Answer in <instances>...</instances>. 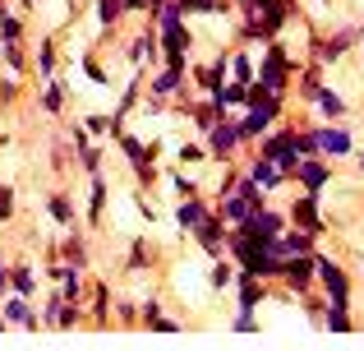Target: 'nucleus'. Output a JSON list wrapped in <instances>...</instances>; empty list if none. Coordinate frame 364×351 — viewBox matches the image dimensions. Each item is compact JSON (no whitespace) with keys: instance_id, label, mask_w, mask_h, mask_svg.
<instances>
[{"instance_id":"f257e3e1","label":"nucleus","mask_w":364,"mask_h":351,"mask_svg":"<svg viewBox=\"0 0 364 351\" xmlns=\"http://www.w3.org/2000/svg\"><path fill=\"white\" fill-rule=\"evenodd\" d=\"M295 70H300V56H295L282 37H272V42H263V56H258V65H254V83H263L272 98H291Z\"/></svg>"},{"instance_id":"f03ea898","label":"nucleus","mask_w":364,"mask_h":351,"mask_svg":"<svg viewBox=\"0 0 364 351\" xmlns=\"http://www.w3.org/2000/svg\"><path fill=\"white\" fill-rule=\"evenodd\" d=\"M254 153H258V157H267L277 172L291 180V176H295V167H300V139H295V120H291V116L277 120V125L254 144Z\"/></svg>"},{"instance_id":"7ed1b4c3","label":"nucleus","mask_w":364,"mask_h":351,"mask_svg":"<svg viewBox=\"0 0 364 351\" xmlns=\"http://www.w3.org/2000/svg\"><path fill=\"white\" fill-rule=\"evenodd\" d=\"M314 282H318V291H323V300H328V305L355 310V287H350V273L341 268L332 254L314 250Z\"/></svg>"},{"instance_id":"20e7f679","label":"nucleus","mask_w":364,"mask_h":351,"mask_svg":"<svg viewBox=\"0 0 364 351\" xmlns=\"http://www.w3.org/2000/svg\"><path fill=\"white\" fill-rule=\"evenodd\" d=\"M286 116H291V98H263V102H249L245 111H235L240 135H245V148H254L258 139H263L277 120H286Z\"/></svg>"},{"instance_id":"39448f33","label":"nucleus","mask_w":364,"mask_h":351,"mask_svg":"<svg viewBox=\"0 0 364 351\" xmlns=\"http://www.w3.org/2000/svg\"><path fill=\"white\" fill-rule=\"evenodd\" d=\"M203 148H208V162H240L245 153V135H240V120L235 116H222L213 130L203 135Z\"/></svg>"},{"instance_id":"423d86ee","label":"nucleus","mask_w":364,"mask_h":351,"mask_svg":"<svg viewBox=\"0 0 364 351\" xmlns=\"http://www.w3.org/2000/svg\"><path fill=\"white\" fill-rule=\"evenodd\" d=\"M116 144H120V153H124V167L134 172V185H139V189H152V185H157V162H152L157 144H143L139 135H129V130H124Z\"/></svg>"},{"instance_id":"0eeeda50","label":"nucleus","mask_w":364,"mask_h":351,"mask_svg":"<svg viewBox=\"0 0 364 351\" xmlns=\"http://www.w3.org/2000/svg\"><path fill=\"white\" fill-rule=\"evenodd\" d=\"M286 226H291V222H286V208H277V204H263L258 213H249L245 222H235L231 231H240L245 241H258V245H267V241H277V236H282Z\"/></svg>"},{"instance_id":"6e6552de","label":"nucleus","mask_w":364,"mask_h":351,"mask_svg":"<svg viewBox=\"0 0 364 351\" xmlns=\"http://www.w3.org/2000/svg\"><path fill=\"white\" fill-rule=\"evenodd\" d=\"M355 125L350 120H318V153L328 157V162H346V157H355Z\"/></svg>"},{"instance_id":"1a4fd4ad","label":"nucleus","mask_w":364,"mask_h":351,"mask_svg":"<svg viewBox=\"0 0 364 351\" xmlns=\"http://www.w3.org/2000/svg\"><path fill=\"white\" fill-rule=\"evenodd\" d=\"M350 46H360V28L341 23L337 33H328V37H314V42H309V56H304V61H318L323 70H328V65L346 61V56H350Z\"/></svg>"},{"instance_id":"9d476101","label":"nucleus","mask_w":364,"mask_h":351,"mask_svg":"<svg viewBox=\"0 0 364 351\" xmlns=\"http://www.w3.org/2000/svg\"><path fill=\"white\" fill-rule=\"evenodd\" d=\"M337 180V162H328V157H300V167H295L291 185L300 189V194H314V199H328V185Z\"/></svg>"},{"instance_id":"9b49d317","label":"nucleus","mask_w":364,"mask_h":351,"mask_svg":"<svg viewBox=\"0 0 364 351\" xmlns=\"http://www.w3.org/2000/svg\"><path fill=\"white\" fill-rule=\"evenodd\" d=\"M286 222L291 226H300V231H309V236H328V217H323V199H314V194H295L291 204H286Z\"/></svg>"},{"instance_id":"f8f14e48","label":"nucleus","mask_w":364,"mask_h":351,"mask_svg":"<svg viewBox=\"0 0 364 351\" xmlns=\"http://www.w3.org/2000/svg\"><path fill=\"white\" fill-rule=\"evenodd\" d=\"M277 287L291 291V296H304V291L318 287V282H314V254H286L282 273H277Z\"/></svg>"},{"instance_id":"ddd939ff","label":"nucleus","mask_w":364,"mask_h":351,"mask_svg":"<svg viewBox=\"0 0 364 351\" xmlns=\"http://www.w3.org/2000/svg\"><path fill=\"white\" fill-rule=\"evenodd\" d=\"M226 236H231V226H226L222 217H217V208H213V213H208L203 222L189 231V241H194V245H198V254L213 263V259H222V254H226Z\"/></svg>"},{"instance_id":"4468645a","label":"nucleus","mask_w":364,"mask_h":351,"mask_svg":"<svg viewBox=\"0 0 364 351\" xmlns=\"http://www.w3.org/2000/svg\"><path fill=\"white\" fill-rule=\"evenodd\" d=\"M148 98H161V102H176V98H189V74L185 70H171V65H157V70L148 74Z\"/></svg>"},{"instance_id":"2eb2a0df","label":"nucleus","mask_w":364,"mask_h":351,"mask_svg":"<svg viewBox=\"0 0 364 351\" xmlns=\"http://www.w3.org/2000/svg\"><path fill=\"white\" fill-rule=\"evenodd\" d=\"M0 315H5V324H9V328H23V333H42V310H37L28 296H14V291H9V296L0 300Z\"/></svg>"},{"instance_id":"dca6fc26","label":"nucleus","mask_w":364,"mask_h":351,"mask_svg":"<svg viewBox=\"0 0 364 351\" xmlns=\"http://www.w3.org/2000/svg\"><path fill=\"white\" fill-rule=\"evenodd\" d=\"M55 259H60V263H70V268H79V273H92L88 231H83V226H70V231H65V241L55 245Z\"/></svg>"},{"instance_id":"f3484780","label":"nucleus","mask_w":364,"mask_h":351,"mask_svg":"<svg viewBox=\"0 0 364 351\" xmlns=\"http://www.w3.org/2000/svg\"><path fill=\"white\" fill-rule=\"evenodd\" d=\"M70 93H74V83H65L60 74L42 79V83H37V111H46V116L60 120V116H65V102H70Z\"/></svg>"},{"instance_id":"a211bd4d","label":"nucleus","mask_w":364,"mask_h":351,"mask_svg":"<svg viewBox=\"0 0 364 351\" xmlns=\"http://www.w3.org/2000/svg\"><path fill=\"white\" fill-rule=\"evenodd\" d=\"M222 116H231V111H226L217 98H189V102H185V120L198 130V139H203V135H208V130H213Z\"/></svg>"},{"instance_id":"6ab92c4d","label":"nucleus","mask_w":364,"mask_h":351,"mask_svg":"<svg viewBox=\"0 0 364 351\" xmlns=\"http://www.w3.org/2000/svg\"><path fill=\"white\" fill-rule=\"evenodd\" d=\"M107 204H111V180H107V172L88 176V213H83V222H88L92 231H102V222H107Z\"/></svg>"},{"instance_id":"aec40b11","label":"nucleus","mask_w":364,"mask_h":351,"mask_svg":"<svg viewBox=\"0 0 364 351\" xmlns=\"http://www.w3.org/2000/svg\"><path fill=\"white\" fill-rule=\"evenodd\" d=\"M235 310L240 315H258V305L272 300V282H258V278H235Z\"/></svg>"},{"instance_id":"412c9836","label":"nucleus","mask_w":364,"mask_h":351,"mask_svg":"<svg viewBox=\"0 0 364 351\" xmlns=\"http://www.w3.org/2000/svg\"><path fill=\"white\" fill-rule=\"evenodd\" d=\"M111 287L102 278H88V296H83V305H88V324L92 328H111Z\"/></svg>"},{"instance_id":"4be33fe9","label":"nucleus","mask_w":364,"mask_h":351,"mask_svg":"<svg viewBox=\"0 0 364 351\" xmlns=\"http://www.w3.org/2000/svg\"><path fill=\"white\" fill-rule=\"evenodd\" d=\"M208 213H213V199H208V194H194V199H176V208H171V222H176L180 231L189 236V231H194V226L203 222Z\"/></svg>"},{"instance_id":"5701e85b","label":"nucleus","mask_w":364,"mask_h":351,"mask_svg":"<svg viewBox=\"0 0 364 351\" xmlns=\"http://www.w3.org/2000/svg\"><path fill=\"white\" fill-rule=\"evenodd\" d=\"M323 83H328V70H323L318 61H300V70H295V83H291V93L304 102V107H309V102H314V93H318Z\"/></svg>"},{"instance_id":"b1692460","label":"nucleus","mask_w":364,"mask_h":351,"mask_svg":"<svg viewBox=\"0 0 364 351\" xmlns=\"http://www.w3.org/2000/svg\"><path fill=\"white\" fill-rule=\"evenodd\" d=\"M245 176L254 180V185L263 189V194H277V189H286V185H291V180H286L282 172H277V167L267 162V157H258V153H254V157L245 162Z\"/></svg>"},{"instance_id":"393cba45","label":"nucleus","mask_w":364,"mask_h":351,"mask_svg":"<svg viewBox=\"0 0 364 351\" xmlns=\"http://www.w3.org/2000/svg\"><path fill=\"white\" fill-rule=\"evenodd\" d=\"M314 111H318V120H350V102L341 98L332 83H323L318 93H314V102H309Z\"/></svg>"},{"instance_id":"a878e982","label":"nucleus","mask_w":364,"mask_h":351,"mask_svg":"<svg viewBox=\"0 0 364 351\" xmlns=\"http://www.w3.org/2000/svg\"><path fill=\"white\" fill-rule=\"evenodd\" d=\"M46 213H51V222L60 226V231L79 226V208H74V194H70V189H51V194H46Z\"/></svg>"},{"instance_id":"bb28decb","label":"nucleus","mask_w":364,"mask_h":351,"mask_svg":"<svg viewBox=\"0 0 364 351\" xmlns=\"http://www.w3.org/2000/svg\"><path fill=\"white\" fill-rule=\"evenodd\" d=\"M55 291H60L65 300H74V305H83V296H88V273H79V268L65 263L60 278H55Z\"/></svg>"},{"instance_id":"cd10ccee","label":"nucleus","mask_w":364,"mask_h":351,"mask_svg":"<svg viewBox=\"0 0 364 351\" xmlns=\"http://www.w3.org/2000/svg\"><path fill=\"white\" fill-rule=\"evenodd\" d=\"M148 23L157 28V33H171V28L189 23V14H185V5H180V0H161V5L148 14Z\"/></svg>"},{"instance_id":"c85d7f7f","label":"nucleus","mask_w":364,"mask_h":351,"mask_svg":"<svg viewBox=\"0 0 364 351\" xmlns=\"http://www.w3.org/2000/svg\"><path fill=\"white\" fill-rule=\"evenodd\" d=\"M9 291H14V296H28V300L37 296V268L28 259L9 263Z\"/></svg>"},{"instance_id":"c756f323","label":"nucleus","mask_w":364,"mask_h":351,"mask_svg":"<svg viewBox=\"0 0 364 351\" xmlns=\"http://www.w3.org/2000/svg\"><path fill=\"white\" fill-rule=\"evenodd\" d=\"M74 162H79L83 176H97L102 162H107V139H92V144H83L79 153H74Z\"/></svg>"},{"instance_id":"7c9ffc66","label":"nucleus","mask_w":364,"mask_h":351,"mask_svg":"<svg viewBox=\"0 0 364 351\" xmlns=\"http://www.w3.org/2000/svg\"><path fill=\"white\" fill-rule=\"evenodd\" d=\"M208 291H231L235 287V263L231 259H226V254H222V259H213V263H208Z\"/></svg>"},{"instance_id":"2f4dec72","label":"nucleus","mask_w":364,"mask_h":351,"mask_svg":"<svg viewBox=\"0 0 364 351\" xmlns=\"http://www.w3.org/2000/svg\"><path fill=\"white\" fill-rule=\"evenodd\" d=\"M33 70H37V79H51V74H60V46L46 37L42 46H37V56H33Z\"/></svg>"},{"instance_id":"473e14b6","label":"nucleus","mask_w":364,"mask_h":351,"mask_svg":"<svg viewBox=\"0 0 364 351\" xmlns=\"http://www.w3.org/2000/svg\"><path fill=\"white\" fill-rule=\"evenodd\" d=\"M282 250L286 254H314V250H318V236L300 231V226H286V231H282Z\"/></svg>"},{"instance_id":"72a5a7b5","label":"nucleus","mask_w":364,"mask_h":351,"mask_svg":"<svg viewBox=\"0 0 364 351\" xmlns=\"http://www.w3.org/2000/svg\"><path fill=\"white\" fill-rule=\"evenodd\" d=\"M213 98H217V102H222V107L235 116V111H245V102H249V83H231V79H226L222 88L213 93Z\"/></svg>"},{"instance_id":"f704fd0d","label":"nucleus","mask_w":364,"mask_h":351,"mask_svg":"<svg viewBox=\"0 0 364 351\" xmlns=\"http://www.w3.org/2000/svg\"><path fill=\"white\" fill-rule=\"evenodd\" d=\"M231 83H254V56L245 46H231V70H226Z\"/></svg>"},{"instance_id":"c9c22d12","label":"nucleus","mask_w":364,"mask_h":351,"mask_svg":"<svg viewBox=\"0 0 364 351\" xmlns=\"http://www.w3.org/2000/svg\"><path fill=\"white\" fill-rule=\"evenodd\" d=\"M148 259H152V241L148 236H134V245H129V259H124V273H148Z\"/></svg>"},{"instance_id":"e433bc0d","label":"nucleus","mask_w":364,"mask_h":351,"mask_svg":"<svg viewBox=\"0 0 364 351\" xmlns=\"http://www.w3.org/2000/svg\"><path fill=\"white\" fill-rule=\"evenodd\" d=\"M323 333H350L355 328V310H337V305H328L323 310Z\"/></svg>"},{"instance_id":"4c0bfd02","label":"nucleus","mask_w":364,"mask_h":351,"mask_svg":"<svg viewBox=\"0 0 364 351\" xmlns=\"http://www.w3.org/2000/svg\"><path fill=\"white\" fill-rule=\"evenodd\" d=\"M0 65H5L14 79H23L28 70H33V56L23 51V42H14V46H5V56H0Z\"/></svg>"},{"instance_id":"58836bf2","label":"nucleus","mask_w":364,"mask_h":351,"mask_svg":"<svg viewBox=\"0 0 364 351\" xmlns=\"http://www.w3.org/2000/svg\"><path fill=\"white\" fill-rule=\"evenodd\" d=\"M124 19H129V14H124L120 0H97V23H102V33H116Z\"/></svg>"},{"instance_id":"ea45409f","label":"nucleus","mask_w":364,"mask_h":351,"mask_svg":"<svg viewBox=\"0 0 364 351\" xmlns=\"http://www.w3.org/2000/svg\"><path fill=\"white\" fill-rule=\"evenodd\" d=\"M111 324H120V328H139V300H129V296L111 300Z\"/></svg>"},{"instance_id":"a19ab883","label":"nucleus","mask_w":364,"mask_h":351,"mask_svg":"<svg viewBox=\"0 0 364 351\" xmlns=\"http://www.w3.org/2000/svg\"><path fill=\"white\" fill-rule=\"evenodd\" d=\"M171 189H176V199H194V194H208V189L198 185V176H189L185 167H176V172H171Z\"/></svg>"},{"instance_id":"79ce46f5","label":"nucleus","mask_w":364,"mask_h":351,"mask_svg":"<svg viewBox=\"0 0 364 351\" xmlns=\"http://www.w3.org/2000/svg\"><path fill=\"white\" fill-rule=\"evenodd\" d=\"M83 324H88V310L74 305V300H65L60 315H55V328H60V333H70V328H83Z\"/></svg>"},{"instance_id":"37998d69","label":"nucleus","mask_w":364,"mask_h":351,"mask_svg":"<svg viewBox=\"0 0 364 351\" xmlns=\"http://www.w3.org/2000/svg\"><path fill=\"white\" fill-rule=\"evenodd\" d=\"M295 300H300V310H304V319H309V324H314V328H318V324H323V310H328V300H323V291H318V287H314V291H304V296H295Z\"/></svg>"},{"instance_id":"c03bdc74","label":"nucleus","mask_w":364,"mask_h":351,"mask_svg":"<svg viewBox=\"0 0 364 351\" xmlns=\"http://www.w3.org/2000/svg\"><path fill=\"white\" fill-rule=\"evenodd\" d=\"M185 14H198V19H213V14H231V0H180Z\"/></svg>"},{"instance_id":"a18cd8bd","label":"nucleus","mask_w":364,"mask_h":351,"mask_svg":"<svg viewBox=\"0 0 364 351\" xmlns=\"http://www.w3.org/2000/svg\"><path fill=\"white\" fill-rule=\"evenodd\" d=\"M0 42H5V46L23 42V23H18V14H14V9H5V5H0Z\"/></svg>"},{"instance_id":"49530a36","label":"nucleus","mask_w":364,"mask_h":351,"mask_svg":"<svg viewBox=\"0 0 364 351\" xmlns=\"http://www.w3.org/2000/svg\"><path fill=\"white\" fill-rule=\"evenodd\" d=\"M203 162H208L203 139H198V144H180V148H176V167H203Z\"/></svg>"},{"instance_id":"de8ad7c7","label":"nucleus","mask_w":364,"mask_h":351,"mask_svg":"<svg viewBox=\"0 0 364 351\" xmlns=\"http://www.w3.org/2000/svg\"><path fill=\"white\" fill-rule=\"evenodd\" d=\"M60 305H65V296L55 291V282H51V291H46L42 305H37V310H42V328H55V315H60Z\"/></svg>"},{"instance_id":"09e8293b","label":"nucleus","mask_w":364,"mask_h":351,"mask_svg":"<svg viewBox=\"0 0 364 351\" xmlns=\"http://www.w3.org/2000/svg\"><path fill=\"white\" fill-rule=\"evenodd\" d=\"M83 130H88L92 139H111V111H88V116H83Z\"/></svg>"},{"instance_id":"8fccbe9b","label":"nucleus","mask_w":364,"mask_h":351,"mask_svg":"<svg viewBox=\"0 0 364 351\" xmlns=\"http://www.w3.org/2000/svg\"><path fill=\"white\" fill-rule=\"evenodd\" d=\"M65 144H70L74 153H79L83 144H92V135H88V130H83V120H70V125H65Z\"/></svg>"},{"instance_id":"3c124183","label":"nucleus","mask_w":364,"mask_h":351,"mask_svg":"<svg viewBox=\"0 0 364 351\" xmlns=\"http://www.w3.org/2000/svg\"><path fill=\"white\" fill-rule=\"evenodd\" d=\"M14 213H18L14 185H0V222H14Z\"/></svg>"},{"instance_id":"603ef678","label":"nucleus","mask_w":364,"mask_h":351,"mask_svg":"<svg viewBox=\"0 0 364 351\" xmlns=\"http://www.w3.org/2000/svg\"><path fill=\"white\" fill-rule=\"evenodd\" d=\"M83 74H88V79H92V83H97V88H116V83H111V74H107V70H102V65H97V61H92V56H83Z\"/></svg>"},{"instance_id":"864d4df0","label":"nucleus","mask_w":364,"mask_h":351,"mask_svg":"<svg viewBox=\"0 0 364 351\" xmlns=\"http://www.w3.org/2000/svg\"><path fill=\"white\" fill-rule=\"evenodd\" d=\"M18 93H23V83H18L14 74H5V79H0V107H14Z\"/></svg>"},{"instance_id":"5fc2aeb1","label":"nucleus","mask_w":364,"mask_h":351,"mask_svg":"<svg viewBox=\"0 0 364 351\" xmlns=\"http://www.w3.org/2000/svg\"><path fill=\"white\" fill-rule=\"evenodd\" d=\"M148 333H185V324H180V319H171V315H157L148 324Z\"/></svg>"},{"instance_id":"6e6d98bb","label":"nucleus","mask_w":364,"mask_h":351,"mask_svg":"<svg viewBox=\"0 0 364 351\" xmlns=\"http://www.w3.org/2000/svg\"><path fill=\"white\" fill-rule=\"evenodd\" d=\"M231 333H258V315H231Z\"/></svg>"},{"instance_id":"4d7b16f0","label":"nucleus","mask_w":364,"mask_h":351,"mask_svg":"<svg viewBox=\"0 0 364 351\" xmlns=\"http://www.w3.org/2000/svg\"><path fill=\"white\" fill-rule=\"evenodd\" d=\"M0 278H9V263H5V245H0Z\"/></svg>"},{"instance_id":"13d9d810","label":"nucleus","mask_w":364,"mask_h":351,"mask_svg":"<svg viewBox=\"0 0 364 351\" xmlns=\"http://www.w3.org/2000/svg\"><path fill=\"white\" fill-rule=\"evenodd\" d=\"M161 5V0H143V14H152V9H157Z\"/></svg>"},{"instance_id":"bf43d9fd","label":"nucleus","mask_w":364,"mask_h":351,"mask_svg":"<svg viewBox=\"0 0 364 351\" xmlns=\"http://www.w3.org/2000/svg\"><path fill=\"white\" fill-rule=\"evenodd\" d=\"M355 167H360V176H364V148H355Z\"/></svg>"},{"instance_id":"052dcab7","label":"nucleus","mask_w":364,"mask_h":351,"mask_svg":"<svg viewBox=\"0 0 364 351\" xmlns=\"http://www.w3.org/2000/svg\"><path fill=\"white\" fill-rule=\"evenodd\" d=\"M9 296V278H0V300H5Z\"/></svg>"},{"instance_id":"680f3d73","label":"nucleus","mask_w":364,"mask_h":351,"mask_svg":"<svg viewBox=\"0 0 364 351\" xmlns=\"http://www.w3.org/2000/svg\"><path fill=\"white\" fill-rule=\"evenodd\" d=\"M18 5H23V9H33V5H37V0H18Z\"/></svg>"},{"instance_id":"e2e57ef3","label":"nucleus","mask_w":364,"mask_h":351,"mask_svg":"<svg viewBox=\"0 0 364 351\" xmlns=\"http://www.w3.org/2000/svg\"><path fill=\"white\" fill-rule=\"evenodd\" d=\"M5 328H9V324H5V315H0V333H5Z\"/></svg>"},{"instance_id":"0e129e2a","label":"nucleus","mask_w":364,"mask_h":351,"mask_svg":"<svg viewBox=\"0 0 364 351\" xmlns=\"http://www.w3.org/2000/svg\"><path fill=\"white\" fill-rule=\"evenodd\" d=\"M0 56H5V42H0Z\"/></svg>"},{"instance_id":"69168bd1","label":"nucleus","mask_w":364,"mask_h":351,"mask_svg":"<svg viewBox=\"0 0 364 351\" xmlns=\"http://www.w3.org/2000/svg\"><path fill=\"white\" fill-rule=\"evenodd\" d=\"M360 273H364V259H360Z\"/></svg>"},{"instance_id":"338daca9","label":"nucleus","mask_w":364,"mask_h":351,"mask_svg":"<svg viewBox=\"0 0 364 351\" xmlns=\"http://www.w3.org/2000/svg\"><path fill=\"white\" fill-rule=\"evenodd\" d=\"M360 46H364V33H360Z\"/></svg>"},{"instance_id":"774afa93","label":"nucleus","mask_w":364,"mask_h":351,"mask_svg":"<svg viewBox=\"0 0 364 351\" xmlns=\"http://www.w3.org/2000/svg\"><path fill=\"white\" fill-rule=\"evenodd\" d=\"M0 144H5V139H0Z\"/></svg>"}]
</instances>
